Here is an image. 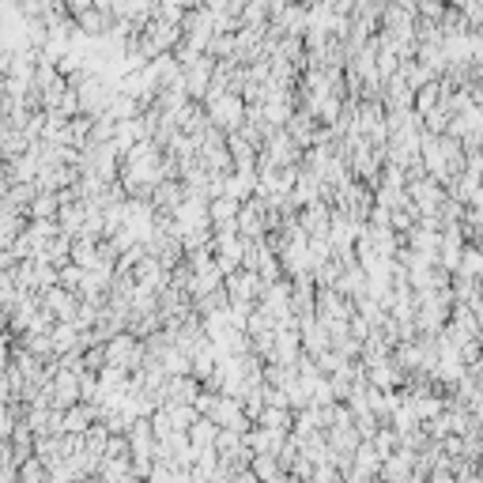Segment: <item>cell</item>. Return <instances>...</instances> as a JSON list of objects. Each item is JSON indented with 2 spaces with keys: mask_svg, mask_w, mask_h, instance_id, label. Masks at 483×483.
<instances>
[{
  "mask_svg": "<svg viewBox=\"0 0 483 483\" xmlns=\"http://www.w3.org/2000/svg\"><path fill=\"white\" fill-rule=\"evenodd\" d=\"M431 483H453V480H449V476H445V472H438V476H434Z\"/></svg>",
  "mask_w": 483,
  "mask_h": 483,
  "instance_id": "cell-1",
  "label": "cell"
}]
</instances>
